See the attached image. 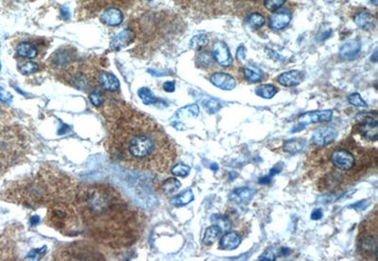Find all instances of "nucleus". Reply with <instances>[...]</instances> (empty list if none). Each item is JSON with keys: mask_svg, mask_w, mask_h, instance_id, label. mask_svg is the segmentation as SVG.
Here are the masks:
<instances>
[{"mask_svg": "<svg viewBox=\"0 0 378 261\" xmlns=\"http://www.w3.org/2000/svg\"><path fill=\"white\" fill-rule=\"evenodd\" d=\"M74 200L86 232L98 243L123 248L139 239L144 228L142 213L115 188L83 185L76 190Z\"/></svg>", "mask_w": 378, "mask_h": 261, "instance_id": "1", "label": "nucleus"}, {"mask_svg": "<svg viewBox=\"0 0 378 261\" xmlns=\"http://www.w3.org/2000/svg\"><path fill=\"white\" fill-rule=\"evenodd\" d=\"M107 150L124 167L140 171H167L176 160V149L162 128L148 116L129 112L110 129Z\"/></svg>", "mask_w": 378, "mask_h": 261, "instance_id": "2", "label": "nucleus"}, {"mask_svg": "<svg viewBox=\"0 0 378 261\" xmlns=\"http://www.w3.org/2000/svg\"><path fill=\"white\" fill-rule=\"evenodd\" d=\"M76 194L75 182L52 167H42L36 173L14 182L2 194L6 201L36 209L57 202H71Z\"/></svg>", "mask_w": 378, "mask_h": 261, "instance_id": "3", "label": "nucleus"}, {"mask_svg": "<svg viewBox=\"0 0 378 261\" xmlns=\"http://www.w3.org/2000/svg\"><path fill=\"white\" fill-rule=\"evenodd\" d=\"M45 223L65 236L82 232V221L70 202H57L49 206Z\"/></svg>", "mask_w": 378, "mask_h": 261, "instance_id": "4", "label": "nucleus"}, {"mask_svg": "<svg viewBox=\"0 0 378 261\" xmlns=\"http://www.w3.org/2000/svg\"><path fill=\"white\" fill-rule=\"evenodd\" d=\"M358 249L362 257L368 260H378V214L377 211L370 219L362 223L358 240Z\"/></svg>", "mask_w": 378, "mask_h": 261, "instance_id": "5", "label": "nucleus"}, {"mask_svg": "<svg viewBox=\"0 0 378 261\" xmlns=\"http://www.w3.org/2000/svg\"><path fill=\"white\" fill-rule=\"evenodd\" d=\"M357 118L360 121L357 125V131L363 138L376 142L378 138V114L376 113H361Z\"/></svg>", "mask_w": 378, "mask_h": 261, "instance_id": "6", "label": "nucleus"}, {"mask_svg": "<svg viewBox=\"0 0 378 261\" xmlns=\"http://www.w3.org/2000/svg\"><path fill=\"white\" fill-rule=\"evenodd\" d=\"M330 161L335 167L342 171H349L356 165L355 156L345 149L334 150L330 156Z\"/></svg>", "mask_w": 378, "mask_h": 261, "instance_id": "7", "label": "nucleus"}, {"mask_svg": "<svg viewBox=\"0 0 378 261\" xmlns=\"http://www.w3.org/2000/svg\"><path fill=\"white\" fill-rule=\"evenodd\" d=\"M333 111L325 110V111H315L310 113H306L304 114L300 115L298 118L299 124L307 126L316 123H323V122H329L332 119Z\"/></svg>", "mask_w": 378, "mask_h": 261, "instance_id": "8", "label": "nucleus"}, {"mask_svg": "<svg viewBox=\"0 0 378 261\" xmlns=\"http://www.w3.org/2000/svg\"><path fill=\"white\" fill-rule=\"evenodd\" d=\"M338 137V131L334 128H321L314 131L313 143L320 147H326L332 144Z\"/></svg>", "mask_w": 378, "mask_h": 261, "instance_id": "9", "label": "nucleus"}, {"mask_svg": "<svg viewBox=\"0 0 378 261\" xmlns=\"http://www.w3.org/2000/svg\"><path fill=\"white\" fill-rule=\"evenodd\" d=\"M213 57L214 60L220 66L228 67L233 64V58L231 56L230 50L227 45L222 41L216 42L213 46Z\"/></svg>", "mask_w": 378, "mask_h": 261, "instance_id": "10", "label": "nucleus"}, {"mask_svg": "<svg viewBox=\"0 0 378 261\" xmlns=\"http://www.w3.org/2000/svg\"><path fill=\"white\" fill-rule=\"evenodd\" d=\"M256 194V191L252 188H237L231 193L228 199L235 205H246Z\"/></svg>", "mask_w": 378, "mask_h": 261, "instance_id": "11", "label": "nucleus"}, {"mask_svg": "<svg viewBox=\"0 0 378 261\" xmlns=\"http://www.w3.org/2000/svg\"><path fill=\"white\" fill-rule=\"evenodd\" d=\"M210 82L216 88H219L224 91H231L236 87V81L234 80V78L222 72L213 74L210 78Z\"/></svg>", "mask_w": 378, "mask_h": 261, "instance_id": "12", "label": "nucleus"}, {"mask_svg": "<svg viewBox=\"0 0 378 261\" xmlns=\"http://www.w3.org/2000/svg\"><path fill=\"white\" fill-rule=\"evenodd\" d=\"M361 50V44L360 40L353 39L344 43L340 49V56L342 60L352 61L354 60Z\"/></svg>", "mask_w": 378, "mask_h": 261, "instance_id": "13", "label": "nucleus"}, {"mask_svg": "<svg viewBox=\"0 0 378 261\" xmlns=\"http://www.w3.org/2000/svg\"><path fill=\"white\" fill-rule=\"evenodd\" d=\"M305 75L299 70H292L285 72L278 77V82L285 87H294L304 82Z\"/></svg>", "mask_w": 378, "mask_h": 261, "instance_id": "14", "label": "nucleus"}, {"mask_svg": "<svg viewBox=\"0 0 378 261\" xmlns=\"http://www.w3.org/2000/svg\"><path fill=\"white\" fill-rule=\"evenodd\" d=\"M291 21V15L288 11H279L270 17V27L274 31H281L288 26Z\"/></svg>", "mask_w": 378, "mask_h": 261, "instance_id": "15", "label": "nucleus"}, {"mask_svg": "<svg viewBox=\"0 0 378 261\" xmlns=\"http://www.w3.org/2000/svg\"><path fill=\"white\" fill-rule=\"evenodd\" d=\"M134 38V33L130 30H124L121 33L116 34L112 39L110 48L113 50H119L129 46Z\"/></svg>", "mask_w": 378, "mask_h": 261, "instance_id": "16", "label": "nucleus"}, {"mask_svg": "<svg viewBox=\"0 0 378 261\" xmlns=\"http://www.w3.org/2000/svg\"><path fill=\"white\" fill-rule=\"evenodd\" d=\"M241 244V237L235 232H226L219 241V248L221 250L232 251L236 249Z\"/></svg>", "mask_w": 378, "mask_h": 261, "instance_id": "17", "label": "nucleus"}, {"mask_svg": "<svg viewBox=\"0 0 378 261\" xmlns=\"http://www.w3.org/2000/svg\"><path fill=\"white\" fill-rule=\"evenodd\" d=\"M124 19V16L123 14L121 13L120 10L116 9V8H108L106 9L102 16H101V20L104 24L108 25V26H118L122 23Z\"/></svg>", "mask_w": 378, "mask_h": 261, "instance_id": "18", "label": "nucleus"}, {"mask_svg": "<svg viewBox=\"0 0 378 261\" xmlns=\"http://www.w3.org/2000/svg\"><path fill=\"white\" fill-rule=\"evenodd\" d=\"M99 82L104 90L109 92H115L120 87L118 79L108 72H102L99 74Z\"/></svg>", "mask_w": 378, "mask_h": 261, "instance_id": "19", "label": "nucleus"}, {"mask_svg": "<svg viewBox=\"0 0 378 261\" xmlns=\"http://www.w3.org/2000/svg\"><path fill=\"white\" fill-rule=\"evenodd\" d=\"M355 23L361 30L371 31L376 27V18L368 12H360L356 15Z\"/></svg>", "mask_w": 378, "mask_h": 261, "instance_id": "20", "label": "nucleus"}, {"mask_svg": "<svg viewBox=\"0 0 378 261\" xmlns=\"http://www.w3.org/2000/svg\"><path fill=\"white\" fill-rule=\"evenodd\" d=\"M307 147V143L305 139H291L287 142H285L283 149L285 152L289 153V154H298L306 150Z\"/></svg>", "mask_w": 378, "mask_h": 261, "instance_id": "21", "label": "nucleus"}, {"mask_svg": "<svg viewBox=\"0 0 378 261\" xmlns=\"http://www.w3.org/2000/svg\"><path fill=\"white\" fill-rule=\"evenodd\" d=\"M199 103L203 107V109L209 114H216L218 113L221 109L220 102L214 98H211L209 96H201L198 98Z\"/></svg>", "mask_w": 378, "mask_h": 261, "instance_id": "22", "label": "nucleus"}, {"mask_svg": "<svg viewBox=\"0 0 378 261\" xmlns=\"http://www.w3.org/2000/svg\"><path fill=\"white\" fill-rule=\"evenodd\" d=\"M221 233H222V228L217 225H214V226L207 228L204 232L202 244L204 245H207V246L213 245L215 242L219 238Z\"/></svg>", "mask_w": 378, "mask_h": 261, "instance_id": "23", "label": "nucleus"}, {"mask_svg": "<svg viewBox=\"0 0 378 261\" xmlns=\"http://www.w3.org/2000/svg\"><path fill=\"white\" fill-rule=\"evenodd\" d=\"M17 55L21 58H24V59H34L37 54H38V51L36 48L30 44V43H27V42H24V43H21L18 45L17 49Z\"/></svg>", "mask_w": 378, "mask_h": 261, "instance_id": "24", "label": "nucleus"}, {"mask_svg": "<svg viewBox=\"0 0 378 261\" xmlns=\"http://www.w3.org/2000/svg\"><path fill=\"white\" fill-rule=\"evenodd\" d=\"M244 77L248 82H260L264 79V72L255 66H247L243 70Z\"/></svg>", "mask_w": 378, "mask_h": 261, "instance_id": "25", "label": "nucleus"}, {"mask_svg": "<svg viewBox=\"0 0 378 261\" xmlns=\"http://www.w3.org/2000/svg\"><path fill=\"white\" fill-rule=\"evenodd\" d=\"M277 93V89L272 84H262L258 86L255 90L256 96L265 99H270L273 98Z\"/></svg>", "mask_w": 378, "mask_h": 261, "instance_id": "26", "label": "nucleus"}, {"mask_svg": "<svg viewBox=\"0 0 378 261\" xmlns=\"http://www.w3.org/2000/svg\"><path fill=\"white\" fill-rule=\"evenodd\" d=\"M193 200H194V195H193L192 191L191 190H187V191L183 192L181 195L172 198L171 204L176 206V207H181V206H185V205L191 203Z\"/></svg>", "mask_w": 378, "mask_h": 261, "instance_id": "27", "label": "nucleus"}, {"mask_svg": "<svg viewBox=\"0 0 378 261\" xmlns=\"http://www.w3.org/2000/svg\"><path fill=\"white\" fill-rule=\"evenodd\" d=\"M181 182L174 178L165 180L162 186V191L164 195H172L181 188Z\"/></svg>", "mask_w": 378, "mask_h": 261, "instance_id": "28", "label": "nucleus"}, {"mask_svg": "<svg viewBox=\"0 0 378 261\" xmlns=\"http://www.w3.org/2000/svg\"><path fill=\"white\" fill-rule=\"evenodd\" d=\"M199 113V109H198V106L194 104V105H190V106H186L184 108H182L181 110H179L176 114V117L178 118H181V117H192V118H196Z\"/></svg>", "mask_w": 378, "mask_h": 261, "instance_id": "29", "label": "nucleus"}, {"mask_svg": "<svg viewBox=\"0 0 378 261\" xmlns=\"http://www.w3.org/2000/svg\"><path fill=\"white\" fill-rule=\"evenodd\" d=\"M214 63V57L213 54L209 52H201L198 55L197 65L202 68H208L213 65Z\"/></svg>", "mask_w": 378, "mask_h": 261, "instance_id": "30", "label": "nucleus"}, {"mask_svg": "<svg viewBox=\"0 0 378 261\" xmlns=\"http://www.w3.org/2000/svg\"><path fill=\"white\" fill-rule=\"evenodd\" d=\"M208 43H209V40L205 34H198L191 39L190 48L196 49V50H199V49H203L204 47H206L208 45Z\"/></svg>", "mask_w": 378, "mask_h": 261, "instance_id": "31", "label": "nucleus"}, {"mask_svg": "<svg viewBox=\"0 0 378 261\" xmlns=\"http://www.w3.org/2000/svg\"><path fill=\"white\" fill-rule=\"evenodd\" d=\"M138 96L146 105H151L158 102V99L153 96L152 92L148 88H141L138 91Z\"/></svg>", "mask_w": 378, "mask_h": 261, "instance_id": "32", "label": "nucleus"}, {"mask_svg": "<svg viewBox=\"0 0 378 261\" xmlns=\"http://www.w3.org/2000/svg\"><path fill=\"white\" fill-rule=\"evenodd\" d=\"M265 22H266L265 17L257 13H254L249 17V25L253 30H258L262 28L265 25Z\"/></svg>", "mask_w": 378, "mask_h": 261, "instance_id": "33", "label": "nucleus"}, {"mask_svg": "<svg viewBox=\"0 0 378 261\" xmlns=\"http://www.w3.org/2000/svg\"><path fill=\"white\" fill-rule=\"evenodd\" d=\"M189 173H190V167L185 164H177L171 169V174L176 177L185 178L189 175Z\"/></svg>", "mask_w": 378, "mask_h": 261, "instance_id": "34", "label": "nucleus"}, {"mask_svg": "<svg viewBox=\"0 0 378 261\" xmlns=\"http://www.w3.org/2000/svg\"><path fill=\"white\" fill-rule=\"evenodd\" d=\"M69 62H70V57L68 56V54H67L66 52H60V53L57 52V53L52 57V63H53L55 65H66Z\"/></svg>", "mask_w": 378, "mask_h": 261, "instance_id": "35", "label": "nucleus"}, {"mask_svg": "<svg viewBox=\"0 0 378 261\" xmlns=\"http://www.w3.org/2000/svg\"><path fill=\"white\" fill-rule=\"evenodd\" d=\"M348 102L358 108H367V103L363 100L361 96L358 93H354L348 97Z\"/></svg>", "mask_w": 378, "mask_h": 261, "instance_id": "36", "label": "nucleus"}, {"mask_svg": "<svg viewBox=\"0 0 378 261\" xmlns=\"http://www.w3.org/2000/svg\"><path fill=\"white\" fill-rule=\"evenodd\" d=\"M38 68H39V66L37 64L33 63V62H29V63H26L23 65L20 66L19 71L22 75L27 76V75H31L33 73H35L36 71H38Z\"/></svg>", "mask_w": 378, "mask_h": 261, "instance_id": "37", "label": "nucleus"}, {"mask_svg": "<svg viewBox=\"0 0 378 261\" xmlns=\"http://www.w3.org/2000/svg\"><path fill=\"white\" fill-rule=\"evenodd\" d=\"M286 3V0H264L266 9L270 12H275Z\"/></svg>", "mask_w": 378, "mask_h": 261, "instance_id": "38", "label": "nucleus"}, {"mask_svg": "<svg viewBox=\"0 0 378 261\" xmlns=\"http://www.w3.org/2000/svg\"><path fill=\"white\" fill-rule=\"evenodd\" d=\"M278 254L276 253V250L274 248H269L267 249L263 254L259 257L258 261H275L277 259Z\"/></svg>", "mask_w": 378, "mask_h": 261, "instance_id": "39", "label": "nucleus"}, {"mask_svg": "<svg viewBox=\"0 0 378 261\" xmlns=\"http://www.w3.org/2000/svg\"><path fill=\"white\" fill-rule=\"evenodd\" d=\"M212 221L214 222L215 224L219 226L221 228H231L230 221L228 220V218H226V217H224L222 215H214L212 217Z\"/></svg>", "mask_w": 378, "mask_h": 261, "instance_id": "40", "label": "nucleus"}, {"mask_svg": "<svg viewBox=\"0 0 378 261\" xmlns=\"http://www.w3.org/2000/svg\"><path fill=\"white\" fill-rule=\"evenodd\" d=\"M91 103L96 106V107H100L103 104V96L99 91H94L90 94L89 96Z\"/></svg>", "mask_w": 378, "mask_h": 261, "instance_id": "41", "label": "nucleus"}, {"mask_svg": "<svg viewBox=\"0 0 378 261\" xmlns=\"http://www.w3.org/2000/svg\"><path fill=\"white\" fill-rule=\"evenodd\" d=\"M46 251H47V247H46V246H44L43 248L34 249V250L30 252V254H29L27 257L30 258V259H33V260L39 259V258H41L42 256H44V254H45Z\"/></svg>", "mask_w": 378, "mask_h": 261, "instance_id": "42", "label": "nucleus"}, {"mask_svg": "<svg viewBox=\"0 0 378 261\" xmlns=\"http://www.w3.org/2000/svg\"><path fill=\"white\" fill-rule=\"evenodd\" d=\"M369 205L370 204H369V202L367 200H362V201H360L358 203H355V204L351 205L349 208L350 209H354L356 211H364V210H366L369 207Z\"/></svg>", "mask_w": 378, "mask_h": 261, "instance_id": "43", "label": "nucleus"}, {"mask_svg": "<svg viewBox=\"0 0 378 261\" xmlns=\"http://www.w3.org/2000/svg\"><path fill=\"white\" fill-rule=\"evenodd\" d=\"M0 100L5 103H11L13 100V96L6 90L0 88Z\"/></svg>", "mask_w": 378, "mask_h": 261, "instance_id": "44", "label": "nucleus"}, {"mask_svg": "<svg viewBox=\"0 0 378 261\" xmlns=\"http://www.w3.org/2000/svg\"><path fill=\"white\" fill-rule=\"evenodd\" d=\"M236 59L239 62H242L246 59V49L244 46H240L236 50Z\"/></svg>", "mask_w": 378, "mask_h": 261, "instance_id": "45", "label": "nucleus"}, {"mask_svg": "<svg viewBox=\"0 0 378 261\" xmlns=\"http://www.w3.org/2000/svg\"><path fill=\"white\" fill-rule=\"evenodd\" d=\"M331 35H332V30H330V29L328 31H322L317 36V40H320V41L327 40L328 38H330Z\"/></svg>", "mask_w": 378, "mask_h": 261, "instance_id": "46", "label": "nucleus"}, {"mask_svg": "<svg viewBox=\"0 0 378 261\" xmlns=\"http://www.w3.org/2000/svg\"><path fill=\"white\" fill-rule=\"evenodd\" d=\"M323 216H324V213H323V211L321 209H316L311 213V219H312L313 221L321 220L323 218Z\"/></svg>", "mask_w": 378, "mask_h": 261, "instance_id": "47", "label": "nucleus"}, {"mask_svg": "<svg viewBox=\"0 0 378 261\" xmlns=\"http://www.w3.org/2000/svg\"><path fill=\"white\" fill-rule=\"evenodd\" d=\"M164 91L167 93H172L175 91V83L173 82H164L163 85Z\"/></svg>", "mask_w": 378, "mask_h": 261, "instance_id": "48", "label": "nucleus"}, {"mask_svg": "<svg viewBox=\"0 0 378 261\" xmlns=\"http://www.w3.org/2000/svg\"><path fill=\"white\" fill-rule=\"evenodd\" d=\"M281 171H282V166H281V165H276V166H274L272 169H270V177H274V176H276V175L280 174Z\"/></svg>", "mask_w": 378, "mask_h": 261, "instance_id": "49", "label": "nucleus"}, {"mask_svg": "<svg viewBox=\"0 0 378 261\" xmlns=\"http://www.w3.org/2000/svg\"><path fill=\"white\" fill-rule=\"evenodd\" d=\"M271 182V177L270 176H266V177H262L260 178L258 180V183L261 184V185H267V184H270Z\"/></svg>", "mask_w": 378, "mask_h": 261, "instance_id": "50", "label": "nucleus"}, {"mask_svg": "<svg viewBox=\"0 0 378 261\" xmlns=\"http://www.w3.org/2000/svg\"><path fill=\"white\" fill-rule=\"evenodd\" d=\"M290 252H291V251H290V249L283 247V248H281V249H280L279 255L280 256H283V257H287V256H288V255L290 254Z\"/></svg>", "mask_w": 378, "mask_h": 261, "instance_id": "51", "label": "nucleus"}, {"mask_svg": "<svg viewBox=\"0 0 378 261\" xmlns=\"http://www.w3.org/2000/svg\"><path fill=\"white\" fill-rule=\"evenodd\" d=\"M62 16L65 18V19H68L70 16V13H69V10L68 8H63L62 9Z\"/></svg>", "mask_w": 378, "mask_h": 261, "instance_id": "52", "label": "nucleus"}, {"mask_svg": "<svg viewBox=\"0 0 378 261\" xmlns=\"http://www.w3.org/2000/svg\"><path fill=\"white\" fill-rule=\"evenodd\" d=\"M39 221H40V219H39L38 216H33V218L31 219V223H32L33 226H34V225L36 226L39 223Z\"/></svg>", "mask_w": 378, "mask_h": 261, "instance_id": "53", "label": "nucleus"}, {"mask_svg": "<svg viewBox=\"0 0 378 261\" xmlns=\"http://www.w3.org/2000/svg\"><path fill=\"white\" fill-rule=\"evenodd\" d=\"M371 61H373L374 63H377L378 62V50H376L373 54V56L371 57Z\"/></svg>", "mask_w": 378, "mask_h": 261, "instance_id": "54", "label": "nucleus"}, {"mask_svg": "<svg viewBox=\"0 0 378 261\" xmlns=\"http://www.w3.org/2000/svg\"><path fill=\"white\" fill-rule=\"evenodd\" d=\"M210 169L213 170V171H217V170H218V166H217V164L216 163L211 164Z\"/></svg>", "mask_w": 378, "mask_h": 261, "instance_id": "55", "label": "nucleus"}, {"mask_svg": "<svg viewBox=\"0 0 378 261\" xmlns=\"http://www.w3.org/2000/svg\"><path fill=\"white\" fill-rule=\"evenodd\" d=\"M230 176H231V180L234 179H235V178L237 177V174L235 173V175H234V173H231Z\"/></svg>", "mask_w": 378, "mask_h": 261, "instance_id": "56", "label": "nucleus"}, {"mask_svg": "<svg viewBox=\"0 0 378 261\" xmlns=\"http://www.w3.org/2000/svg\"><path fill=\"white\" fill-rule=\"evenodd\" d=\"M371 3H373L374 5H378V0H371Z\"/></svg>", "mask_w": 378, "mask_h": 261, "instance_id": "57", "label": "nucleus"}, {"mask_svg": "<svg viewBox=\"0 0 378 261\" xmlns=\"http://www.w3.org/2000/svg\"><path fill=\"white\" fill-rule=\"evenodd\" d=\"M148 1H150V0H148Z\"/></svg>", "mask_w": 378, "mask_h": 261, "instance_id": "58", "label": "nucleus"}, {"mask_svg": "<svg viewBox=\"0 0 378 261\" xmlns=\"http://www.w3.org/2000/svg\"><path fill=\"white\" fill-rule=\"evenodd\" d=\"M0 67H1V65H0Z\"/></svg>", "mask_w": 378, "mask_h": 261, "instance_id": "59", "label": "nucleus"}]
</instances>
